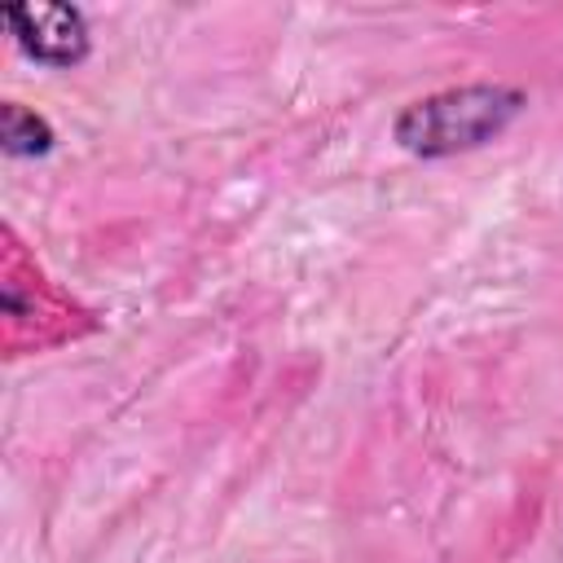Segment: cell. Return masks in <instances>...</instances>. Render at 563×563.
<instances>
[{
    "label": "cell",
    "instance_id": "6da1fadb",
    "mask_svg": "<svg viewBox=\"0 0 563 563\" xmlns=\"http://www.w3.org/2000/svg\"><path fill=\"white\" fill-rule=\"evenodd\" d=\"M523 106H528V97L519 88L462 84V88H444L422 101H409L396 114L391 136L400 150H409L418 158H449V154H466V150L488 145L493 136H501L519 119Z\"/></svg>",
    "mask_w": 563,
    "mask_h": 563
},
{
    "label": "cell",
    "instance_id": "7a4b0ae2",
    "mask_svg": "<svg viewBox=\"0 0 563 563\" xmlns=\"http://www.w3.org/2000/svg\"><path fill=\"white\" fill-rule=\"evenodd\" d=\"M4 26L18 40V48L44 66H79L88 57V22L75 4L57 0H26L4 9Z\"/></svg>",
    "mask_w": 563,
    "mask_h": 563
},
{
    "label": "cell",
    "instance_id": "3957f363",
    "mask_svg": "<svg viewBox=\"0 0 563 563\" xmlns=\"http://www.w3.org/2000/svg\"><path fill=\"white\" fill-rule=\"evenodd\" d=\"M0 145L9 158H44L53 150V128L35 110L9 101L0 110Z\"/></svg>",
    "mask_w": 563,
    "mask_h": 563
}]
</instances>
